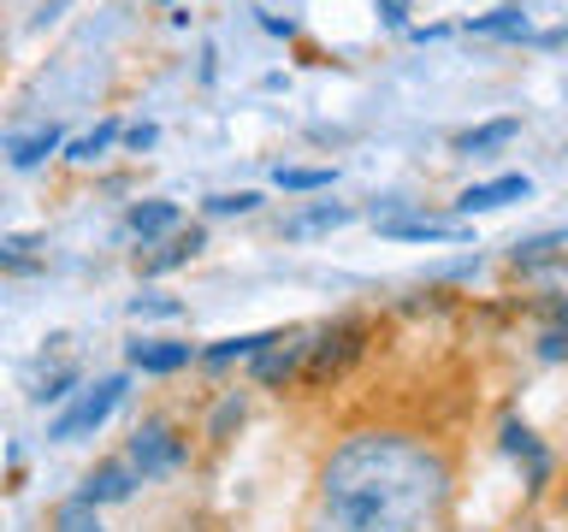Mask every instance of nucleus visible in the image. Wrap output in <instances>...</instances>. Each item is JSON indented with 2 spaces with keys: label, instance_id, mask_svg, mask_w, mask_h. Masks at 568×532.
<instances>
[{
  "label": "nucleus",
  "instance_id": "obj_1",
  "mask_svg": "<svg viewBox=\"0 0 568 532\" xmlns=\"http://www.w3.org/2000/svg\"><path fill=\"white\" fill-rule=\"evenodd\" d=\"M456 450L420 426H355L320 456L308 532H456Z\"/></svg>",
  "mask_w": 568,
  "mask_h": 532
},
{
  "label": "nucleus",
  "instance_id": "obj_2",
  "mask_svg": "<svg viewBox=\"0 0 568 532\" xmlns=\"http://www.w3.org/2000/svg\"><path fill=\"white\" fill-rule=\"evenodd\" d=\"M367 344H373V319L367 314H337V319H326V326H308V349H302V379L296 385H308V390L337 385L367 355Z\"/></svg>",
  "mask_w": 568,
  "mask_h": 532
},
{
  "label": "nucleus",
  "instance_id": "obj_3",
  "mask_svg": "<svg viewBox=\"0 0 568 532\" xmlns=\"http://www.w3.org/2000/svg\"><path fill=\"white\" fill-rule=\"evenodd\" d=\"M497 450H504V461H509L515 473H521V503L527 509H545L550 503V485H557V468H562L557 450H550V443L532 432L515 408L497 420Z\"/></svg>",
  "mask_w": 568,
  "mask_h": 532
},
{
  "label": "nucleus",
  "instance_id": "obj_4",
  "mask_svg": "<svg viewBox=\"0 0 568 532\" xmlns=\"http://www.w3.org/2000/svg\"><path fill=\"white\" fill-rule=\"evenodd\" d=\"M124 390H131V372H106V379H95V385H78L60 402V415L48 420V443H83V438H95L101 426L119 415Z\"/></svg>",
  "mask_w": 568,
  "mask_h": 532
},
{
  "label": "nucleus",
  "instance_id": "obj_5",
  "mask_svg": "<svg viewBox=\"0 0 568 532\" xmlns=\"http://www.w3.org/2000/svg\"><path fill=\"white\" fill-rule=\"evenodd\" d=\"M124 461H131V473L142 479V485L172 479V473L190 468V432L172 415H149V420H136L131 443H124Z\"/></svg>",
  "mask_w": 568,
  "mask_h": 532
},
{
  "label": "nucleus",
  "instance_id": "obj_6",
  "mask_svg": "<svg viewBox=\"0 0 568 532\" xmlns=\"http://www.w3.org/2000/svg\"><path fill=\"white\" fill-rule=\"evenodd\" d=\"M302 349H308V326L278 331L261 355H248V379H255L261 390H291L302 379Z\"/></svg>",
  "mask_w": 568,
  "mask_h": 532
},
{
  "label": "nucleus",
  "instance_id": "obj_7",
  "mask_svg": "<svg viewBox=\"0 0 568 532\" xmlns=\"http://www.w3.org/2000/svg\"><path fill=\"white\" fill-rule=\"evenodd\" d=\"M124 367L142 372V379H172V372L195 367V344H178V337H131L124 344Z\"/></svg>",
  "mask_w": 568,
  "mask_h": 532
},
{
  "label": "nucleus",
  "instance_id": "obj_8",
  "mask_svg": "<svg viewBox=\"0 0 568 532\" xmlns=\"http://www.w3.org/2000/svg\"><path fill=\"white\" fill-rule=\"evenodd\" d=\"M532 195V177L527 172H497V177H479V184H468L456 195V213L462 219H474V213H504V207H515V202H527Z\"/></svg>",
  "mask_w": 568,
  "mask_h": 532
},
{
  "label": "nucleus",
  "instance_id": "obj_9",
  "mask_svg": "<svg viewBox=\"0 0 568 532\" xmlns=\"http://www.w3.org/2000/svg\"><path fill=\"white\" fill-rule=\"evenodd\" d=\"M202 248H207V225H178L172 237L149 243V255H136V273L142 278H166V273H178V266H190Z\"/></svg>",
  "mask_w": 568,
  "mask_h": 532
},
{
  "label": "nucleus",
  "instance_id": "obj_10",
  "mask_svg": "<svg viewBox=\"0 0 568 532\" xmlns=\"http://www.w3.org/2000/svg\"><path fill=\"white\" fill-rule=\"evenodd\" d=\"M355 225V207L349 202H302L296 213L278 219V237L284 243H314V237H332V231Z\"/></svg>",
  "mask_w": 568,
  "mask_h": 532
},
{
  "label": "nucleus",
  "instance_id": "obj_11",
  "mask_svg": "<svg viewBox=\"0 0 568 532\" xmlns=\"http://www.w3.org/2000/svg\"><path fill=\"white\" fill-rule=\"evenodd\" d=\"M142 485V479L131 473V461L124 456H106V461H95V468L83 473V485H78V503H89V509H106V503H124Z\"/></svg>",
  "mask_w": 568,
  "mask_h": 532
},
{
  "label": "nucleus",
  "instance_id": "obj_12",
  "mask_svg": "<svg viewBox=\"0 0 568 532\" xmlns=\"http://www.w3.org/2000/svg\"><path fill=\"white\" fill-rule=\"evenodd\" d=\"M385 243H468L474 225L462 219H433V213H403V219H379Z\"/></svg>",
  "mask_w": 568,
  "mask_h": 532
},
{
  "label": "nucleus",
  "instance_id": "obj_13",
  "mask_svg": "<svg viewBox=\"0 0 568 532\" xmlns=\"http://www.w3.org/2000/svg\"><path fill=\"white\" fill-rule=\"evenodd\" d=\"M509 266H515L521 278H532V273H557V266H568V225H562V231H539V237L509 243Z\"/></svg>",
  "mask_w": 568,
  "mask_h": 532
},
{
  "label": "nucleus",
  "instance_id": "obj_14",
  "mask_svg": "<svg viewBox=\"0 0 568 532\" xmlns=\"http://www.w3.org/2000/svg\"><path fill=\"white\" fill-rule=\"evenodd\" d=\"M184 225V213H178V202H166V195H149V202H131V213H124V237H136L142 248L172 237V231Z\"/></svg>",
  "mask_w": 568,
  "mask_h": 532
},
{
  "label": "nucleus",
  "instance_id": "obj_15",
  "mask_svg": "<svg viewBox=\"0 0 568 532\" xmlns=\"http://www.w3.org/2000/svg\"><path fill=\"white\" fill-rule=\"evenodd\" d=\"M515 136H521V119L504 113V119H486V124H468V131H456L450 149H456V154H504Z\"/></svg>",
  "mask_w": 568,
  "mask_h": 532
},
{
  "label": "nucleus",
  "instance_id": "obj_16",
  "mask_svg": "<svg viewBox=\"0 0 568 532\" xmlns=\"http://www.w3.org/2000/svg\"><path fill=\"white\" fill-rule=\"evenodd\" d=\"M60 149H65V131H60V124H36L30 136H12V142H7V160H12V172H36V166H48Z\"/></svg>",
  "mask_w": 568,
  "mask_h": 532
},
{
  "label": "nucleus",
  "instance_id": "obj_17",
  "mask_svg": "<svg viewBox=\"0 0 568 532\" xmlns=\"http://www.w3.org/2000/svg\"><path fill=\"white\" fill-rule=\"evenodd\" d=\"M42 266H48V237H42V231H18V237H0V273L36 278Z\"/></svg>",
  "mask_w": 568,
  "mask_h": 532
},
{
  "label": "nucleus",
  "instance_id": "obj_18",
  "mask_svg": "<svg viewBox=\"0 0 568 532\" xmlns=\"http://www.w3.org/2000/svg\"><path fill=\"white\" fill-rule=\"evenodd\" d=\"M278 331H237V337H213L207 349H195V367H207V372H220L231 361H248V355H261L266 344H273Z\"/></svg>",
  "mask_w": 568,
  "mask_h": 532
},
{
  "label": "nucleus",
  "instance_id": "obj_19",
  "mask_svg": "<svg viewBox=\"0 0 568 532\" xmlns=\"http://www.w3.org/2000/svg\"><path fill=\"white\" fill-rule=\"evenodd\" d=\"M462 30H468V35H504V42H527V7H521V0H504V7H491V12H474Z\"/></svg>",
  "mask_w": 568,
  "mask_h": 532
},
{
  "label": "nucleus",
  "instance_id": "obj_20",
  "mask_svg": "<svg viewBox=\"0 0 568 532\" xmlns=\"http://www.w3.org/2000/svg\"><path fill=\"white\" fill-rule=\"evenodd\" d=\"M119 136H124V124H119V119H101L95 131H83V136H71V142H65V160H71V166H95V160L113 149Z\"/></svg>",
  "mask_w": 568,
  "mask_h": 532
},
{
  "label": "nucleus",
  "instance_id": "obj_21",
  "mask_svg": "<svg viewBox=\"0 0 568 532\" xmlns=\"http://www.w3.org/2000/svg\"><path fill=\"white\" fill-rule=\"evenodd\" d=\"M248 420V390H225L220 402H213V420H207V443H231V432Z\"/></svg>",
  "mask_w": 568,
  "mask_h": 532
},
{
  "label": "nucleus",
  "instance_id": "obj_22",
  "mask_svg": "<svg viewBox=\"0 0 568 532\" xmlns=\"http://www.w3.org/2000/svg\"><path fill=\"white\" fill-rule=\"evenodd\" d=\"M78 385H83V367L65 361V367H53V372H42V379L30 385V402H36V408H53V402H65Z\"/></svg>",
  "mask_w": 568,
  "mask_h": 532
},
{
  "label": "nucleus",
  "instance_id": "obj_23",
  "mask_svg": "<svg viewBox=\"0 0 568 532\" xmlns=\"http://www.w3.org/2000/svg\"><path fill=\"white\" fill-rule=\"evenodd\" d=\"M273 184L291 190V195H320V190L337 184V166H278Z\"/></svg>",
  "mask_w": 568,
  "mask_h": 532
},
{
  "label": "nucleus",
  "instance_id": "obj_24",
  "mask_svg": "<svg viewBox=\"0 0 568 532\" xmlns=\"http://www.w3.org/2000/svg\"><path fill=\"white\" fill-rule=\"evenodd\" d=\"M255 207H261V190H220L202 202L207 219H243V213H255Z\"/></svg>",
  "mask_w": 568,
  "mask_h": 532
},
{
  "label": "nucleus",
  "instance_id": "obj_25",
  "mask_svg": "<svg viewBox=\"0 0 568 532\" xmlns=\"http://www.w3.org/2000/svg\"><path fill=\"white\" fill-rule=\"evenodd\" d=\"M124 314H131V319H184V301L160 296V290H142V296L124 301Z\"/></svg>",
  "mask_w": 568,
  "mask_h": 532
},
{
  "label": "nucleus",
  "instance_id": "obj_26",
  "mask_svg": "<svg viewBox=\"0 0 568 532\" xmlns=\"http://www.w3.org/2000/svg\"><path fill=\"white\" fill-rule=\"evenodd\" d=\"M53 532H106L101 526V509L78 503V497H65L60 509H53Z\"/></svg>",
  "mask_w": 568,
  "mask_h": 532
},
{
  "label": "nucleus",
  "instance_id": "obj_27",
  "mask_svg": "<svg viewBox=\"0 0 568 532\" xmlns=\"http://www.w3.org/2000/svg\"><path fill=\"white\" fill-rule=\"evenodd\" d=\"M539 326H550V331H568V290H550V296H539Z\"/></svg>",
  "mask_w": 568,
  "mask_h": 532
},
{
  "label": "nucleus",
  "instance_id": "obj_28",
  "mask_svg": "<svg viewBox=\"0 0 568 532\" xmlns=\"http://www.w3.org/2000/svg\"><path fill=\"white\" fill-rule=\"evenodd\" d=\"M154 142H160V124H154V119H136V124H124V149H131V154H149Z\"/></svg>",
  "mask_w": 568,
  "mask_h": 532
},
{
  "label": "nucleus",
  "instance_id": "obj_29",
  "mask_svg": "<svg viewBox=\"0 0 568 532\" xmlns=\"http://www.w3.org/2000/svg\"><path fill=\"white\" fill-rule=\"evenodd\" d=\"M550 521L568 532V468H557V485H550Z\"/></svg>",
  "mask_w": 568,
  "mask_h": 532
},
{
  "label": "nucleus",
  "instance_id": "obj_30",
  "mask_svg": "<svg viewBox=\"0 0 568 532\" xmlns=\"http://www.w3.org/2000/svg\"><path fill=\"white\" fill-rule=\"evenodd\" d=\"M373 7H379V18L390 30H408V0H373Z\"/></svg>",
  "mask_w": 568,
  "mask_h": 532
},
{
  "label": "nucleus",
  "instance_id": "obj_31",
  "mask_svg": "<svg viewBox=\"0 0 568 532\" xmlns=\"http://www.w3.org/2000/svg\"><path fill=\"white\" fill-rule=\"evenodd\" d=\"M261 30H273V35H296L291 18H273V12H261Z\"/></svg>",
  "mask_w": 568,
  "mask_h": 532
},
{
  "label": "nucleus",
  "instance_id": "obj_32",
  "mask_svg": "<svg viewBox=\"0 0 568 532\" xmlns=\"http://www.w3.org/2000/svg\"><path fill=\"white\" fill-rule=\"evenodd\" d=\"M60 7H65V0H42V12H36V30L53 24V18H60Z\"/></svg>",
  "mask_w": 568,
  "mask_h": 532
}]
</instances>
